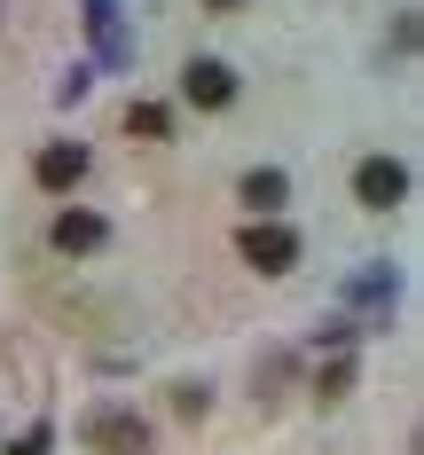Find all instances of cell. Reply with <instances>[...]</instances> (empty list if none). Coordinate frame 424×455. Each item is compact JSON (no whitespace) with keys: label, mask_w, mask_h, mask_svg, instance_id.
<instances>
[{"label":"cell","mask_w":424,"mask_h":455,"mask_svg":"<svg viewBox=\"0 0 424 455\" xmlns=\"http://www.w3.org/2000/svg\"><path fill=\"white\" fill-rule=\"evenodd\" d=\"M181 94L196 102V110H228V102H236V71H228V63H212V55H196V63L181 71Z\"/></svg>","instance_id":"cell-5"},{"label":"cell","mask_w":424,"mask_h":455,"mask_svg":"<svg viewBox=\"0 0 424 455\" xmlns=\"http://www.w3.org/2000/svg\"><path fill=\"white\" fill-rule=\"evenodd\" d=\"M204 8H220V16H228V8H244V0H204Z\"/></svg>","instance_id":"cell-10"},{"label":"cell","mask_w":424,"mask_h":455,"mask_svg":"<svg viewBox=\"0 0 424 455\" xmlns=\"http://www.w3.org/2000/svg\"><path fill=\"white\" fill-rule=\"evenodd\" d=\"M283 196H291V181H283L276 165H252V173H244V204H252V212H260V220H268V212H276Z\"/></svg>","instance_id":"cell-7"},{"label":"cell","mask_w":424,"mask_h":455,"mask_svg":"<svg viewBox=\"0 0 424 455\" xmlns=\"http://www.w3.org/2000/svg\"><path fill=\"white\" fill-rule=\"evenodd\" d=\"M401 196H409V165H401V157H362V165H354V204L393 212Z\"/></svg>","instance_id":"cell-3"},{"label":"cell","mask_w":424,"mask_h":455,"mask_svg":"<svg viewBox=\"0 0 424 455\" xmlns=\"http://www.w3.org/2000/svg\"><path fill=\"white\" fill-rule=\"evenodd\" d=\"M32 181H40L47 196H71V188L87 181V149H79V141H47L40 157H32Z\"/></svg>","instance_id":"cell-4"},{"label":"cell","mask_w":424,"mask_h":455,"mask_svg":"<svg viewBox=\"0 0 424 455\" xmlns=\"http://www.w3.org/2000/svg\"><path fill=\"white\" fill-rule=\"evenodd\" d=\"M47 243H55V251H102V243H110V228H102V212H79V204H71V212H55Z\"/></svg>","instance_id":"cell-6"},{"label":"cell","mask_w":424,"mask_h":455,"mask_svg":"<svg viewBox=\"0 0 424 455\" xmlns=\"http://www.w3.org/2000/svg\"><path fill=\"white\" fill-rule=\"evenodd\" d=\"M236 251H244V267H260V275H291L299 267V235L283 220H252L236 235Z\"/></svg>","instance_id":"cell-1"},{"label":"cell","mask_w":424,"mask_h":455,"mask_svg":"<svg viewBox=\"0 0 424 455\" xmlns=\"http://www.w3.org/2000/svg\"><path fill=\"white\" fill-rule=\"evenodd\" d=\"M346 385H354V362H330L323 377H315V393H323V401H338V393H346Z\"/></svg>","instance_id":"cell-9"},{"label":"cell","mask_w":424,"mask_h":455,"mask_svg":"<svg viewBox=\"0 0 424 455\" xmlns=\"http://www.w3.org/2000/svg\"><path fill=\"white\" fill-rule=\"evenodd\" d=\"M165 126H173V118H165L157 102H134V110H126V134H141V141H165Z\"/></svg>","instance_id":"cell-8"},{"label":"cell","mask_w":424,"mask_h":455,"mask_svg":"<svg viewBox=\"0 0 424 455\" xmlns=\"http://www.w3.org/2000/svg\"><path fill=\"white\" fill-rule=\"evenodd\" d=\"M87 448L94 455H149V424L134 409H94L87 416Z\"/></svg>","instance_id":"cell-2"}]
</instances>
